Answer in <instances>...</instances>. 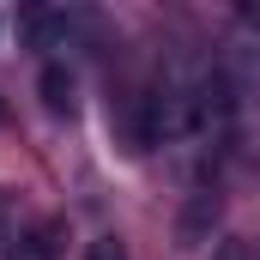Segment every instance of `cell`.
Returning a JSON list of instances; mask_svg holds the SVG:
<instances>
[{
	"instance_id": "3",
	"label": "cell",
	"mask_w": 260,
	"mask_h": 260,
	"mask_svg": "<svg viewBox=\"0 0 260 260\" xmlns=\"http://www.w3.org/2000/svg\"><path fill=\"white\" fill-rule=\"evenodd\" d=\"M212 218H218V200H212V194H200L194 206H188V218H182V242H200V230H206Z\"/></svg>"
},
{
	"instance_id": "2",
	"label": "cell",
	"mask_w": 260,
	"mask_h": 260,
	"mask_svg": "<svg viewBox=\"0 0 260 260\" xmlns=\"http://www.w3.org/2000/svg\"><path fill=\"white\" fill-rule=\"evenodd\" d=\"M37 91H43V109H49V115H73V109H79V97H73L79 85H73V73H67L61 61H49V67H43Z\"/></svg>"
},
{
	"instance_id": "5",
	"label": "cell",
	"mask_w": 260,
	"mask_h": 260,
	"mask_svg": "<svg viewBox=\"0 0 260 260\" xmlns=\"http://www.w3.org/2000/svg\"><path fill=\"white\" fill-rule=\"evenodd\" d=\"M212 260H254V254H248L242 242H218V254H212Z\"/></svg>"
},
{
	"instance_id": "1",
	"label": "cell",
	"mask_w": 260,
	"mask_h": 260,
	"mask_svg": "<svg viewBox=\"0 0 260 260\" xmlns=\"http://www.w3.org/2000/svg\"><path fill=\"white\" fill-rule=\"evenodd\" d=\"M61 242H67V224H37V230H18L12 242H6V254L12 260H55L61 254Z\"/></svg>"
},
{
	"instance_id": "4",
	"label": "cell",
	"mask_w": 260,
	"mask_h": 260,
	"mask_svg": "<svg viewBox=\"0 0 260 260\" xmlns=\"http://www.w3.org/2000/svg\"><path fill=\"white\" fill-rule=\"evenodd\" d=\"M85 260H127V242H121V236H97Z\"/></svg>"
}]
</instances>
